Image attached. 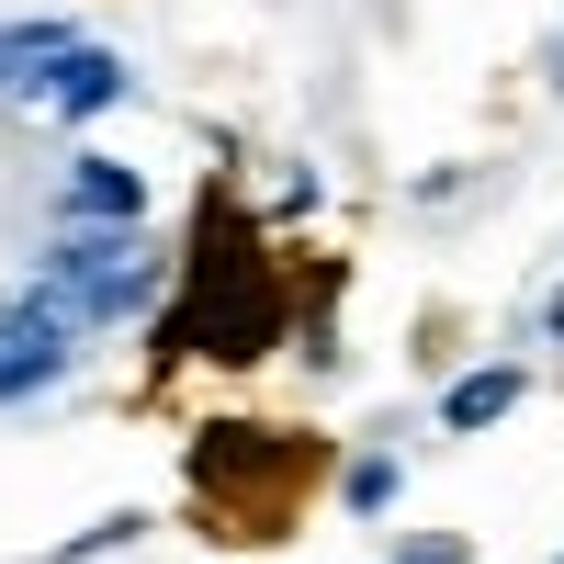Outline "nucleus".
<instances>
[{
  "label": "nucleus",
  "mask_w": 564,
  "mask_h": 564,
  "mask_svg": "<svg viewBox=\"0 0 564 564\" xmlns=\"http://www.w3.org/2000/svg\"><path fill=\"white\" fill-rule=\"evenodd\" d=\"M68 45H79L68 23H0V90H34L45 68L68 57Z\"/></svg>",
  "instance_id": "20e7f679"
},
{
  "label": "nucleus",
  "mask_w": 564,
  "mask_h": 564,
  "mask_svg": "<svg viewBox=\"0 0 564 564\" xmlns=\"http://www.w3.org/2000/svg\"><path fill=\"white\" fill-rule=\"evenodd\" d=\"M553 79H564V68H553Z\"/></svg>",
  "instance_id": "6e6552de"
},
{
  "label": "nucleus",
  "mask_w": 564,
  "mask_h": 564,
  "mask_svg": "<svg viewBox=\"0 0 564 564\" xmlns=\"http://www.w3.org/2000/svg\"><path fill=\"white\" fill-rule=\"evenodd\" d=\"M395 564H475V553H463V542H406Z\"/></svg>",
  "instance_id": "0eeeda50"
},
{
  "label": "nucleus",
  "mask_w": 564,
  "mask_h": 564,
  "mask_svg": "<svg viewBox=\"0 0 564 564\" xmlns=\"http://www.w3.org/2000/svg\"><path fill=\"white\" fill-rule=\"evenodd\" d=\"M34 305H57L68 327H90V316H135V305H148V238H135V226H102V238L45 249Z\"/></svg>",
  "instance_id": "f257e3e1"
},
{
  "label": "nucleus",
  "mask_w": 564,
  "mask_h": 564,
  "mask_svg": "<svg viewBox=\"0 0 564 564\" xmlns=\"http://www.w3.org/2000/svg\"><path fill=\"white\" fill-rule=\"evenodd\" d=\"M124 90H135V79H124V57H102V45H68V57H57V68L34 79V113L79 124V113H113Z\"/></svg>",
  "instance_id": "7ed1b4c3"
},
{
  "label": "nucleus",
  "mask_w": 564,
  "mask_h": 564,
  "mask_svg": "<svg viewBox=\"0 0 564 564\" xmlns=\"http://www.w3.org/2000/svg\"><path fill=\"white\" fill-rule=\"evenodd\" d=\"M508 406H520V372H463V384L441 395V430H486V417H508Z\"/></svg>",
  "instance_id": "423d86ee"
},
{
  "label": "nucleus",
  "mask_w": 564,
  "mask_h": 564,
  "mask_svg": "<svg viewBox=\"0 0 564 564\" xmlns=\"http://www.w3.org/2000/svg\"><path fill=\"white\" fill-rule=\"evenodd\" d=\"M68 215H113V226H135V215H148V181L113 170V159H90V170L68 181Z\"/></svg>",
  "instance_id": "39448f33"
},
{
  "label": "nucleus",
  "mask_w": 564,
  "mask_h": 564,
  "mask_svg": "<svg viewBox=\"0 0 564 564\" xmlns=\"http://www.w3.org/2000/svg\"><path fill=\"white\" fill-rule=\"evenodd\" d=\"M57 361H68V316L23 294L12 316H0V406H12V395H34L45 372H57Z\"/></svg>",
  "instance_id": "f03ea898"
}]
</instances>
